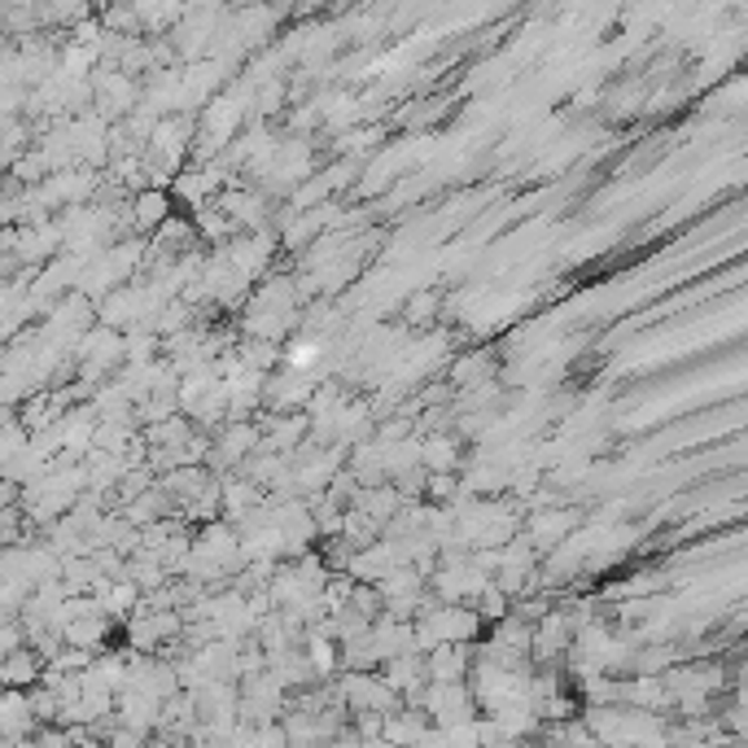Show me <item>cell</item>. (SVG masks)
Returning <instances> with one entry per match:
<instances>
[]
</instances>
